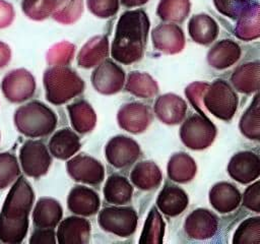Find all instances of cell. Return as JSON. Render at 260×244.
Returning <instances> with one entry per match:
<instances>
[{"instance_id": "obj_17", "label": "cell", "mask_w": 260, "mask_h": 244, "mask_svg": "<svg viewBox=\"0 0 260 244\" xmlns=\"http://www.w3.org/2000/svg\"><path fill=\"white\" fill-rule=\"evenodd\" d=\"M158 120L167 125H177L183 122L187 113V103L176 94H164L159 96L153 107Z\"/></svg>"}, {"instance_id": "obj_18", "label": "cell", "mask_w": 260, "mask_h": 244, "mask_svg": "<svg viewBox=\"0 0 260 244\" xmlns=\"http://www.w3.org/2000/svg\"><path fill=\"white\" fill-rule=\"evenodd\" d=\"M90 223L81 217L65 218L57 229V242L60 244H85L90 239Z\"/></svg>"}, {"instance_id": "obj_47", "label": "cell", "mask_w": 260, "mask_h": 244, "mask_svg": "<svg viewBox=\"0 0 260 244\" xmlns=\"http://www.w3.org/2000/svg\"><path fill=\"white\" fill-rule=\"evenodd\" d=\"M15 19L14 6L7 0H0V29L9 27Z\"/></svg>"}, {"instance_id": "obj_11", "label": "cell", "mask_w": 260, "mask_h": 244, "mask_svg": "<svg viewBox=\"0 0 260 244\" xmlns=\"http://www.w3.org/2000/svg\"><path fill=\"white\" fill-rule=\"evenodd\" d=\"M140 152L137 141L126 135L112 137L105 146V157L108 163L117 169L127 168L134 164L140 157Z\"/></svg>"}, {"instance_id": "obj_15", "label": "cell", "mask_w": 260, "mask_h": 244, "mask_svg": "<svg viewBox=\"0 0 260 244\" xmlns=\"http://www.w3.org/2000/svg\"><path fill=\"white\" fill-rule=\"evenodd\" d=\"M218 230V218L207 208H196L184 222L186 235L195 240H205L213 237Z\"/></svg>"}, {"instance_id": "obj_41", "label": "cell", "mask_w": 260, "mask_h": 244, "mask_svg": "<svg viewBox=\"0 0 260 244\" xmlns=\"http://www.w3.org/2000/svg\"><path fill=\"white\" fill-rule=\"evenodd\" d=\"M75 46L68 42L62 41L54 44L46 53V61L49 65H68L74 57Z\"/></svg>"}, {"instance_id": "obj_44", "label": "cell", "mask_w": 260, "mask_h": 244, "mask_svg": "<svg viewBox=\"0 0 260 244\" xmlns=\"http://www.w3.org/2000/svg\"><path fill=\"white\" fill-rule=\"evenodd\" d=\"M208 85L209 83L205 81H194L185 88V95L187 99L193 105L194 109H196L201 115H205L204 112L202 111V100Z\"/></svg>"}, {"instance_id": "obj_34", "label": "cell", "mask_w": 260, "mask_h": 244, "mask_svg": "<svg viewBox=\"0 0 260 244\" xmlns=\"http://www.w3.org/2000/svg\"><path fill=\"white\" fill-rule=\"evenodd\" d=\"M190 10V0H159L156 14L166 22L182 23L189 15Z\"/></svg>"}, {"instance_id": "obj_7", "label": "cell", "mask_w": 260, "mask_h": 244, "mask_svg": "<svg viewBox=\"0 0 260 244\" xmlns=\"http://www.w3.org/2000/svg\"><path fill=\"white\" fill-rule=\"evenodd\" d=\"M137 212L131 206H107L99 214L100 227L120 237L131 236L137 227Z\"/></svg>"}, {"instance_id": "obj_25", "label": "cell", "mask_w": 260, "mask_h": 244, "mask_svg": "<svg viewBox=\"0 0 260 244\" xmlns=\"http://www.w3.org/2000/svg\"><path fill=\"white\" fill-rule=\"evenodd\" d=\"M190 38L197 44L207 46L213 43L219 33L217 22L206 13L193 15L188 22Z\"/></svg>"}, {"instance_id": "obj_32", "label": "cell", "mask_w": 260, "mask_h": 244, "mask_svg": "<svg viewBox=\"0 0 260 244\" xmlns=\"http://www.w3.org/2000/svg\"><path fill=\"white\" fill-rule=\"evenodd\" d=\"M103 192L106 201L109 203L123 205L131 201L133 186L124 176L113 174L108 177Z\"/></svg>"}, {"instance_id": "obj_43", "label": "cell", "mask_w": 260, "mask_h": 244, "mask_svg": "<svg viewBox=\"0 0 260 244\" xmlns=\"http://www.w3.org/2000/svg\"><path fill=\"white\" fill-rule=\"evenodd\" d=\"M87 9L99 18L114 16L119 10V0H86Z\"/></svg>"}, {"instance_id": "obj_38", "label": "cell", "mask_w": 260, "mask_h": 244, "mask_svg": "<svg viewBox=\"0 0 260 244\" xmlns=\"http://www.w3.org/2000/svg\"><path fill=\"white\" fill-rule=\"evenodd\" d=\"M233 244H258L260 242V218L252 217L244 220L236 229Z\"/></svg>"}, {"instance_id": "obj_31", "label": "cell", "mask_w": 260, "mask_h": 244, "mask_svg": "<svg viewBox=\"0 0 260 244\" xmlns=\"http://www.w3.org/2000/svg\"><path fill=\"white\" fill-rule=\"evenodd\" d=\"M234 35L243 41H253L260 36V6L254 1L237 19Z\"/></svg>"}, {"instance_id": "obj_1", "label": "cell", "mask_w": 260, "mask_h": 244, "mask_svg": "<svg viewBox=\"0 0 260 244\" xmlns=\"http://www.w3.org/2000/svg\"><path fill=\"white\" fill-rule=\"evenodd\" d=\"M35 200L30 184L18 176L9 189L0 211V242L21 243L28 230V215Z\"/></svg>"}, {"instance_id": "obj_22", "label": "cell", "mask_w": 260, "mask_h": 244, "mask_svg": "<svg viewBox=\"0 0 260 244\" xmlns=\"http://www.w3.org/2000/svg\"><path fill=\"white\" fill-rule=\"evenodd\" d=\"M189 197L184 189L176 185H165L156 198V206L168 217L181 215L188 206Z\"/></svg>"}, {"instance_id": "obj_40", "label": "cell", "mask_w": 260, "mask_h": 244, "mask_svg": "<svg viewBox=\"0 0 260 244\" xmlns=\"http://www.w3.org/2000/svg\"><path fill=\"white\" fill-rule=\"evenodd\" d=\"M54 2L55 0H22L21 10L27 18L43 21L51 16Z\"/></svg>"}, {"instance_id": "obj_8", "label": "cell", "mask_w": 260, "mask_h": 244, "mask_svg": "<svg viewBox=\"0 0 260 244\" xmlns=\"http://www.w3.org/2000/svg\"><path fill=\"white\" fill-rule=\"evenodd\" d=\"M4 98L12 104H20L30 99L36 92V78L25 68H15L8 71L0 84Z\"/></svg>"}, {"instance_id": "obj_48", "label": "cell", "mask_w": 260, "mask_h": 244, "mask_svg": "<svg viewBox=\"0 0 260 244\" xmlns=\"http://www.w3.org/2000/svg\"><path fill=\"white\" fill-rule=\"evenodd\" d=\"M12 58V51L8 44L0 40V69L6 67Z\"/></svg>"}, {"instance_id": "obj_14", "label": "cell", "mask_w": 260, "mask_h": 244, "mask_svg": "<svg viewBox=\"0 0 260 244\" xmlns=\"http://www.w3.org/2000/svg\"><path fill=\"white\" fill-rule=\"evenodd\" d=\"M151 41L155 50L167 55L181 53L186 44L183 29L174 22H165L156 25L151 32Z\"/></svg>"}, {"instance_id": "obj_29", "label": "cell", "mask_w": 260, "mask_h": 244, "mask_svg": "<svg viewBox=\"0 0 260 244\" xmlns=\"http://www.w3.org/2000/svg\"><path fill=\"white\" fill-rule=\"evenodd\" d=\"M130 180L138 189L148 191L159 186L162 180V175L160 169L154 162L141 161L132 169Z\"/></svg>"}, {"instance_id": "obj_26", "label": "cell", "mask_w": 260, "mask_h": 244, "mask_svg": "<svg viewBox=\"0 0 260 244\" xmlns=\"http://www.w3.org/2000/svg\"><path fill=\"white\" fill-rule=\"evenodd\" d=\"M80 146L78 135L70 128H62L50 138L48 149L54 158L68 160L80 149Z\"/></svg>"}, {"instance_id": "obj_12", "label": "cell", "mask_w": 260, "mask_h": 244, "mask_svg": "<svg viewBox=\"0 0 260 244\" xmlns=\"http://www.w3.org/2000/svg\"><path fill=\"white\" fill-rule=\"evenodd\" d=\"M151 121V109L140 102L124 104L117 113V122L120 128L133 134L144 132Z\"/></svg>"}, {"instance_id": "obj_33", "label": "cell", "mask_w": 260, "mask_h": 244, "mask_svg": "<svg viewBox=\"0 0 260 244\" xmlns=\"http://www.w3.org/2000/svg\"><path fill=\"white\" fill-rule=\"evenodd\" d=\"M125 89L142 99H149L158 93V84L147 72L131 71L127 77Z\"/></svg>"}, {"instance_id": "obj_49", "label": "cell", "mask_w": 260, "mask_h": 244, "mask_svg": "<svg viewBox=\"0 0 260 244\" xmlns=\"http://www.w3.org/2000/svg\"><path fill=\"white\" fill-rule=\"evenodd\" d=\"M121 4L125 7L128 8H133V7H139L144 4H146L149 0H119Z\"/></svg>"}, {"instance_id": "obj_5", "label": "cell", "mask_w": 260, "mask_h": 244, "mask_svg": "<svg viewBox=\"0 0 260 244\" xmlns=\"http://www.w3.org/2000/svg\"><path fill=\"white\" fill-rule=\"evenodd\" d=\"M202 104L214 117L230 121L236 114L239 99L234 88L225 80L215 79L205 90Z\"/></svg>"}, {"instance_id": "obj_21", "label": "cell", "mask_w": 260, "mask_h": 244, "mask_svg": "<svg viewBox=\"0 0 260 244\" xmlns=\"http://www.w3.org/2000/svg\"><path fill=\"white\" fill-rule=\"evenodd\" d=\"M242 50L238 43L231 39H223L216 42L207 52L208 64L218 70L233 66L241 57Z\"/></svg>"}, {"instance_id": "obj_42", "label": "cell", "mask_w": 260, "mask_h": 244, "mask_svg": "<svg viewBox=\"0 0 260 244\" xmlns=\"http://www.w3.org/2000/svg\"><path fill=\"white\" fill-rule=\"evenodd\" d=\"M253 2V0H213V5L222 15L237 20Z\"/></svg>"}, {"instance_id": "obj_4", "label": "cell", "mask_w": 260, "mask_h": 244, "mask_svg": "<svg viewBox=\"0 0 260 244\" xmlns=\"http://www.w3.org/2000/svg\"><path fill=\"white\" fill-rule=\"evenodd\" d=\"M43 84L46 99L53 105H63L84 90L83 79L67 65H55L45 70Z\"/></svg>"}, {"instance_id": "obj_13", "label": "cell", "mask_w": 260, "mask_h": 244, "mask_svg": "<svg viewBox=\"0 0 260 244\" xmlns=\"http://www.w3.org/2000/svg\"><path fill=\"white\" fill-rule=\"evenodd\" d=\"M67 173L76 182L99 185L105 178V168L96 159L87 155H77L66 164Z\"/></svg>"}, {"instance_id": "obj_30", "label": "cell", "mask_w": 260, "mask_h": 244, "mask_svg": "<svg viewBox=\"0 0 260 244\" xmlns=\"http://www.w3.org/2000/svg\"><path fill=\"white\" fill-rule=\"evenodd\" d=\"M69 119L73 129L81 134L90 132L96 124V114L85 100H78L67 106Z\"/></svg>"}, {"instance_id": "obj_45", "label": "cell", "mask_w": 260, "mask_h": 244, "mask_svg": "<svg viewBox=\"0 0 260 244\" xmlns=\"http://www.w3.org/2000/svg\"><path fill=\"white\" fill-rule=\"evenodd\" d=\"M241 201L248 209L257 214L260 212V184L258 180H255L245 189L243 196H241Z\"/></svg>"}, {"instance_id": "obj_3", "label": "cell", "mask_w": 260, "mask_h": 244, "mask_svg": "<svg viewBox=\"0 0 260 244\" xmlns=\"http://www.w3.org/2000/svg\"><path fill=\"white\" fill-rule=\"evenodd\" d=\"M55 112L40 101H30L19 106L13 114L15 128L29 138L44 137L51 134L57 126Z\"/></svg>"}, {"instance_id": "obj_19", "label": "cell", "mask_w": 260, "mask_h": 244, "mask_svg": "<svg viewBox=\"0 0 260 244\" xmlns=\"http://www.w3.org/2000/svg\"><path fill=\"white\" fill-rule=\"evenodd\" d=\"M101 204L99 194L89 187L76 185L67 197L68 209L77 216L89 217L99 211Z\"/></svg>"}, {"instance_id": "obj_2", "label": "cell", "mask_w": 260, "mask_h": 244, "mask_svg": "<svg viewBox=\"0 0 260 244\" xmlns=\"http://www.w3.org/2000/svg\"><path fill=\"white\" fill-rule=\"evenodd\" d=\"M150 21L142 9L125 11L118 19L111 45V56L119 63H135L144 55Z\"/></svg>"}, {"instance_id": "obj_9", "label": "cell", "mask_w": 260, "mask_h": 244, "mask_svg": "<svg viewBox=\"0 0 260 244\" xmlns=\"http://www.w3.org/2000/svg\"><path fill=\"white\" fill-rule=\"evenodd\" d=\"M19 163L23 173L30 178L46 175L52 164L48 147L41 140L28 139L19 149Z\"/></svg>"}, {"instance_id": "obj_6", "label": "cell", "mask_w": 260, "mask_h": 244, "mask_svg": "<svg viewBox=\"0 0 260 244\" xmlns=\"http://www.w3.org/2000/svg\"><path fill=\"white\" fill-rule=\"evenodd\" d=\"M215 125L205 116L195 114L188 117L181 125L180 138L188 148L202 150L209 147L216 137Z\"/></svg>"}, {"instance_id": "obj_23", "label": "cell", "mask_w": 260, "mask_h": 244, "mask_svg": "<svg viewBox=\"0 0 260 244\" xmlns=\"http://www.w3.org/2000/svg\"><path fill=\"white\" fill-rule=\"evenodd\" d=\"M109 55V41L106 36L99 35L90 38L77 54L79 67L89 69L95 67Z\"/></svg>"}, {"instance_id": "obj_37", "label": "cell", "mask_w": 260, "mask_h": 244, "mask_svg": "<svg viewBox=\"0 0 260 244\" xmlns=\"http://www.w3.org/2000/svg\"><path fill=\"white\" fill-rule=\"evenodd\" d=\"M166 224L157 209L153 206L148 212L146 221L144 223L139 243H152L160 244L164 241Z\"/></svg>"}, {"instance_id": "obj_20", "label": "cell", "mask_w": 260, "mask_h": 244, "mask_svg": "<svg viewBox=\"0 0 260 244\" xmlns=\"http://www.w3.org/2000/svg\"><path fill=\"white\" fill-rule=\"evenodd\" d=\"M241 196L239 189L234 184L225 181L215 183L208 193L211 206L219 214L235 210L241 203Z\"/></svg>"}, {"instance_id": "obj_28", "label": "cell", "mask_w": 260, "mask_h": 244, "mask_svg": "<svg viewBox=\"0 0 260 244\" xmlns=\"http://www.w3.org/2000/svg\"><path fill=\"white\" fill-rule=\"evenodd\" d=\"M167 173L172 181L185 184L192 181L196 176L197 165L188 154L184 151L175 152L169 159Z\"/></svg>"}, {"instance_id": "obj_10", "label": "cell", "mask_w": 260, "mask_h": 244, "mask_svg": "<svg viewBox=\"0 0 260 244\" xmlns=\"http://www.w3.org/2000/svg\"><path fill=\"white\" fill-rule=\"evenodd\" d=\"M90 81L98 93L106 96L115 95L124 86L125 72L113 60L105 59L95 66Z\"/></svg>"}, {"instance_id": "obj_35", "label": "cell", "mask_w": 260, "mask_h": 244, "mask_svg": "<svg viewBox=\"0 0 260 244\" xmlns=\"http://www.w3.org/2000/svg\"><path fill=\"white\" fill-rule=\"evenodd\" d=\"M239 129L241 133L251 140L260 139V114H259V96L256 95L243 113L239 122Z\"/></svg>"}, {"instance_id": "obj_36", "label": "cell", "mask_w": 260, "mask_h": 244, "mask_svg": "<svg viewBox=\"0 0 260 244\" xmlns=\"http://www.w3.org/2000/svg\"><path fill=\"white\" fill-rule=\"evenodd\" d=\"M83 13V0H55L52 18L62 24L76 22Z\"/></svg>"}, {"instance_id": "obj_16", "label": "cell", "mask_w": 260, "mask_h": 244, "mask_svg": "<svg viewBox=\"0 0 260 244\" xmlns=\"http://www.w3.org/2000/svg\"><path fill=\"white\" fill-rule=\"evenodd\" d=\"M226 171L235 181L241 184L251 183L260 175L259 157L250 150L238 151L231 158Z\"/></svg>"}, {"instance_id": "obj_27", "label": "cell", "mask_w": 260, "mask_h": 244, "mask_svg": "<svg viewBox=\"0 0 260 244\" xmlns=\"http://www.w3.org/2000/svg\"><path fill=\"white\" fill-rule=\"evenodd\" d=\"M260 65L258 61H250L239 65L231 76L235 89L242 94H253L259 89Z\"/></svg>"}, {"instance_id": "obj_39", "label": "cell", "mask_w": 260, "mask_h": 244, "mask_svg": "<svg viewBox=\"0 0 260 244\" xmlns=\"http://www.w3.org/2000/svg\"><path fill=\"white\" fill-rule=\"evenodd\" d=\"M20 168L16 157L10 152H0V189L10 186L19 176Z\"/></svg>"}, {"instance_id": "obj_24", "label": "cell", "mask_w": 260, "mask_h": 244, "mask_svg": "<svg viewBox=\"0 0 260 244\" xmlns=\"http://www.w3.org/2000/svg\"><path fill=\"white\" fill-rule=\"evenodd\" d=\"M63 208L60 202L52 197L38 199L32 209V223L37 228H55L61 221Z\"/></svg>"}, {"instance_id": "obj_46", "label": "cell", "mask_w": 260, "mask_h": 244, "mask_svg": "<svg viewBox=\"0 0 260 244\" xmlns=\"http://www.w3.org/2000/svg\"><path fill=\"white\" fill-rule=\"evenodd\" d=\"M30 244H50L56 243V234L53 228H38L36 229L28 240Z\"/></svg>"}]
</instances>
